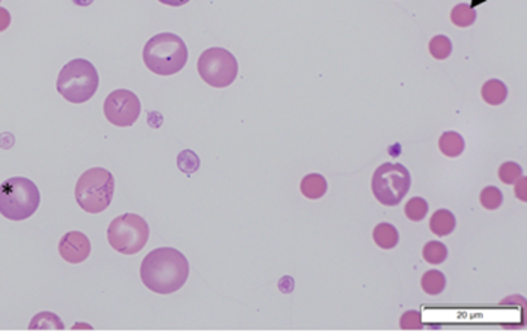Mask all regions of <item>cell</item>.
Here are the masks:
<instances>
[{"mask_svg": "<svg viewBox=\"0 0 527 332\" xmlns=\"http://www.w3.org/2000/svg\"><path fill=\"white\" fill-rule=\"evenodd\" d=\"M185 41L173 32H162L147 41L142 59L148 71L160 76L176 75L188 62Z\"/></svg>", "mask_w": 527, "mask_h": 332, "instance_id": "7a4b0ae2", "label": "cell"}, {"mask_svg": "<svg viewBox=\"0 0 527 332\" xmlns=\"http://www.w3.org/2000/svg\"><path fill=\"white\" fill-rule=\"evenodd\" d=\"M114 195V177L109 170L93 167L79 176L75 186V199L79 208L88 214L106 211Z\"/></svg>", "mask_w": 527, "mask_h": 332, "instance_id": "5b68a950", "label": "cell"}, {"mask_svg": "<svg viewBox=\"0 0 527 332\" xmlns=\"http://www.w3.org/2000/svg\"><path fill=\"white\" fill-rule=\"evenodd\" d=\"M140 276L148 290L157 294H171L188 281L189 262L175 247H158L144 258Z\"/></svg>", "mask_w": 527, "mask_h": 332, "instance_id": "6da1fadb", "label": "cell"}, {"mask_svg": "<svg viewBox=\"0 0 527 332\" xmlns=\"http://www.w3.org/2000/svg\"><path fill=\"white\" fill-rule=\"evenodd\" d=\"M445 284H447L445 276L441 271H437V269L425 272L422 276V280H420V285H422L423 291L431 294V296L441 294L445 290Z\"/></svg>", "mask_w": 527, "mask_h": 332, "instance_id": "e0dca14e", "label": "cell"}, {"mask_svg": "<svg viewBox=\"0 0 527 332\" xmlns=\"http://www.w3.org/2000/svg\"><path fill=\"white\" fill-rule=\"evenodd\" d=\"M148 239H150L148 223L141 215L133 212H126L113 219L107 228L109 245L122 255L138 254L145 247Z\"/></svg>", "mask_w": 527, "mask_h": 332, "instance_id": "8992f818", "label": "cell"}, {"mask_svg": "<svg viewBox=\"0 0 527 332\" xmlns=\"http://www.w3.org/2000/svg\"><path fill=\"white\" fill-rule=\"evenodd\" d=\"M453 52V43L447 36H435L429 41V53L437 60H444Z\"/></svg>", "mask_w": 527, "mask_h": 332, "instance_id": "ffe728a7", "label": "cell"}, {"mask_svg": "<svg viewBox=\"0 0 527 332\" xmlns=\"http://www.w3.org/2000/svg\"><path fill=\"white\" fill-rule=\"evenodd\" d=\"M400 327H402V329H422L423 324L420 313L416 311H409L403 313L402 319H400Z\"/></svg>", "mask_w": 527, "mask_h": 332, "instance_id": "cb8c5ba5", "label": "cell"}, {"mask_svg": "<svg viewBox=\"0 0 527 332\" xmlns=\"http://www.w3.org/2000/svg\"><path fill=\"white\" fill-rule=\"evenodd\" d=\"M197 69L205 84L214 88H226L237 78L239 65L233 53L223 47H211L201 53Z\"/></svg>", "mask_w": 527, "mask_h": 332, "instance_id": "ba28073f", "label": "cell"}, {"mask_svg": "<svg viewBox=\"0 0 527 332\" xmlns=\"http://www.w3.org/2000/svg\"><path fill=\"white\" fill-rule=\"evenodd\" d=\"M10 21H12V18H10V14L8 12V9L0 8V32H3L9 28Z\"/></svg>", "mask_w": 527, "mask_h": 332, "instance_id": "d4e9b609", "label": "cell"}, {"mask_svg": "<svg viewBox=\"0 0 527 332\" xmlns=\"http://www.w3.org/2000/svg\"><path fill=\"white\" fill-rule=\"evenodd\" d=\"M374 242L380 246L381 249L389 250L398 245V232L397 228L389 223H380L374 228Z\"/></svg>", "mask_w": 527, "mask_h": 332, "instance_id": "5bb4252c", "label": "cell"}, {"mask_svg": "<svg viewBox=\"0 0 527 332\" xmlns=\"http://www.w3.org/2000/svg\"><path fill=\"white\" fill-rule=\"evenodd\" d=\"M440 151L445 155V157H450V158H455V157H460L464 151V140L463 136L460 133L457 132H444L441 135L440 138Z\"/></svg>", "mask_w": 527, "mask_h": 332, "instance_id": "9a60e30c", "label": "cell"}, {"mask_svg": "<svg viewBox=\"0 0 527 332\" xmlns=\"http://www.w3.org/2000/svg\"><path fill=\"white\" fill-rule=\"evenodd\" d=\"M479 199H480V203H482V207L485 210L494 211V210L501 207L504 197H502V192L498 188L486 186V188H484L482 192H480Z\"/></svg>", "mask_w": 527, "mask_h": 332, "instance_id": "7402d4cb", "label": "cell"}, {"mask_svg": "<svg viewBox=\"0 0 527 332\" xmlns=\"http://www.w3.org/2000/svg\"><path fill=\"white\" fill-rule=\"evenodd\" d=\"M158 2H160V3H163V5H167V6L179 8V6H183V5L189 3L191 0H158Z\"/></svg>", "mask_w": 527, "mask_h": 332, "instance_id": "4316f807", "label": "cell"}, {"mask_svg": "<svg viewBox=\"0 0 527 332\" xmlns=\"http://www.w3.org/2000/svg\"><path fill=\"white\" fill-rule=\"evenodd\" d=\"M482 98L489 106H501L508 97V89L506 84L499 79H489L482 87Z\"/></svg>", "mask_w": 527, "mask_h": 332, "instance_id": "4fadbf2b", "label": "cell"}, {"mask_svg": "<svg viewBox=\"0 0 527 332\" xmlns=\"http://www.w3.org/2000/svg\"><path fill=\"white\" fill-rule=\"evenodd\" d=\"M411 185L409 170L400 163H385L375 170L372 176V193L375 199L396 207L406 197Z\"/></svg>", "mask_w": 527, "mask_h": 332, "instance_id": "52a82bcc", "label": "cell"}, {"mask_svg": "<svg viewBox=\"0 0 527 332\" xmlns=\"http://www.w3.org/2000/svg\"><path fill=\"white\" fill-rule=\"evenodd\" d=\"M515 183H517V188H515V195H517V197L520 198V201H523V202H526L527 199H526V193H524V186H526V179L521 176L517 181H515Z\"/></svg>", "mask_w": 527, "mask_h": 332, "instance_id": "484cf974", "label": "cell"}, {"mask_svg": "<svg viewBox=\"0 0 527 332\" xmlns=\"http://www.w3.org/2000/svg\"><path fill=\"white\" fill-rule=\"evenodd\" d=\"M100 84L96 66L87 59L67 62L57 76L56 89L66 101L83 104L94 97Z\"/></svg>", "mask_w": 527, "mask_h": 332, "instance_id": "277c9868", "label": "cell"}, {"mask_svg": "<svg viewBox=\"0 0 527 332\" xmlns=\"http://www.w3.org/2000/svg\"><path fill=\"white\" fill-rule=\"evenodd\" d=\"M91 2H93V0H74V3H75V5H79V6H87V5H89Z\"/></svg>", "mask_w": 527, "mask_h": 332, "instance_id": "83f0119b", "label": "cell"}, {"mask_svg": "<svg viewBox=\"0 0 527 332\" xmlns=\"http://www.w3.org/2000/svg\"><path fill=\"white\" fill-rule=\"evenodd\" d=\"M30 331H63L65 324L61 318L52 312H40L31 319Z\"/></svg>", "mask_w": 527, "mask_h": 332, "instance_id": "2e32d148", "label": "cell"}, {"mask_svg": "<svg viewBox=\"0 0 527 332\" xmlns=\"http://www.w3.org/2000/svg\"><path fill=\"white\" fill-rule=\"evenodd\" d=\"M327 180L318 173H311L302 179L301 192L308 199H319L327 193Z\"/></svg>", "mask_w": 527, "mask_h": 332, "instance_id": "7c38bea8", "label": "cell"}, {"mask_svg": "<svg viewBox=\"0 0 527 332\" xmlns=\"http://www.w3.org/2000/svg\"><path fill=\"white\" fill-rule=\"evenodd\" d=\"M405 212H406V217H407L409 220H411V221H422L427 217V214H428V202L423 199V198H420V197L411 198L406 203Z\"/></svg>", "mask_w": 527, "mask_h": 332, "instance_id": "44dd1931", "label": "cell"}, {"mask_svg": "<svg viewBox=\"0 0 527 332\" xmlns=\"http://www.w3.org/2000/svg\"><path fill=\"white\" fill-rule=\"evenodd\" d=\"M476 21V12L472 5L460 3L453 8L451 10V22L455 27L467 28L475 24Z\"/></svg>", "mask_w": 527, "mask_h": 332, "instance_id": "ac0fdd59", "label": "cell"}, {"mask_svg": "<svg viewBox=\"0 0 527 332\" xmlns=\"http://www.w3.org/2000/svg\"><path fill=\"white\" fill-rule=\"evenodd\" d=\"M498 176L502 183H506V185H513V183H515L523 176V168L517 163L507 162L501 164L498 170Z\"/></svg>", "mask_w": 527, "mask_h": 332, "instance_id": "603a6c76", "label": "cell"}, {"mask_svg": "<svg viewBox=\"0 0 527 332\" xmlns=\"http://www.w3.org/2000/svg\"><path fill=\"white\" fill-rule=\"evenodd\" d=\"M41 195L27 177H9L0 183V214L10 221H24L36 214Z\"/></svg>", "mask_w": 527, "mask_h": 332, "instance_id": "3957f363", "label": "cell"}, {"mask_svg": "<svg viewBox=\"0 0 527 332\" xmlns=\"http://www.w3.org/2000/svg\"><path fill=\"white\" fill-rule=\"evenodd\" d=\"M429 228L433 234H437L440 237L449 236L454 232L455 228V217L451 211L449 210H438L435 211L433 215L431 217L429 221Z\"/></svg>", "mask_w": 527, "mask_h": 332, "instance_id": "8fae6325", "label": "cell"}, {"mask_svg": "<svg viewBox=\"0 0 527 332\" xmlns=\"http://www.w3.org/2000/svg\"><path fill=\"white\" fill-rule=\"evenodd\" d=\"M59 254L67 263H81L91 254V242L81 232H67L59 240Z\"/></svg>", "mask_w": 527, "mask_h": 332, "instance_id": "30bf717a", "label": "cell"}, {"mask_svg": "<svg viewBox=\"0 0 527 332\" xmlns=\"http://www.w3.org/2000/svg\"><path fill=\"white\" fill-rule=\"evenodd\" d=\"M447 256H449V250L441 242H428L423 247V259L431 265H440L447 259Z\"/></svg>", "mask_w": 527, "mask_h": 332, "instance_id": "d6986e66", "label": "cell"}, {"mask_svg": "<svg viewBox=\"0 0 527 332\" xmlns=\"http://www.w3.org/2000/svg\"><path fill=\"white\" fill-rule=\"evenodd\" d=\"M107 122L118 128H129L141 116V101L129 89H114L103 104Z\"/></svg>", "mask_w": 527, "mask_h": 332, "instance_id": "9c48e42d", "label": "cell"}]
</instances>
